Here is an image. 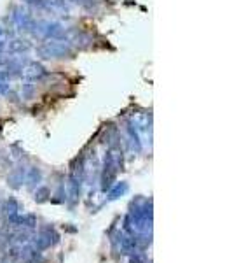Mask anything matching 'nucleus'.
Segmentation results:
<instances>
[{"label": "nucleus", "mask_w": 232, "mask_h": 263, "mask_svg": "<svg viewBox=\"0 0 232 263\" xmlns=\"http://www.w3.org/2000/svg\"><path fill=\"white\" fill-rule=\"evenodd\" d=\"M37 56L42 60H58V58H72L73 46L68 40H47L37 46Z\"/></svg>", "instance_id": "obj_1"}, {"label": "nucleus", "mask_w": 232, "mask_h": 263, "mask_svg": "<svg viewBox=\"0 0 232 263\" xmlns=\"http://www.w3.org/2000/svg\"><path fill=\"white\" fill-rule=\"evenodd\" d=\"M11 20H13L14 26H16L19 32H30V30H32V26H34V23H35L32 13H30L28 9L23 7V5H18V7H14Z\"/></svg>", "instance_id": "obj_2"}, {"label": "nucleus", "mask_w": 232, "mask_h": 263, "mask_svg": "<svg viewBox=\"0 0 232 263\" xmlns=\"http://www.w3.org/2000/svg\"><path fill=\"white\" fill-rule=\"evenodd\" d=\"M46 76H47L46 67L42 63H38V61H28L21 74V78H25L26 81H40Z\"/></svg>", "instance_id": "obj_3"}, {"label": "nucleus", "mask_w": 232, "mask_h": 263, "mask_svg": "<svg viewBox=\"0 0 232 263\" xmlns=\"http://www.w3.org/2000/svg\"><path fill=\"white\" fill-rule=\"evenodd\" d=\"M32 48H34V46H32V42H30V40L13 37V39L7 40L5 53H7V55H25V53H28Z\"/></svg>", "instance_id": "obj_4"}, {"label": "nucleus", "mask_w": 232, "mask_h": 263, "mask_svg": "<svg viewBox=\"0 0 232 263\" xmlns=\"http://www.w3.org/2000/svg\"><path fill=\"white\" fill-rule=\"evenodd\" d=\"M35 91H37L35 84H32V81H26L25 84H23V86H21V99H25V100L34 99Z\"/></svg>", "instance_id": "obj_5"}, {"label": "nucleus", "mask_w": 232, "mask_h": 263, "mask_svg": "<svg viewBox=\"0 0 232 263\" xmlns=\"http://www.w3.org/2000/svg\"><path fill=\"white\" fill-rule=\"evenodd\" d=\"M9 91H11V82L0 81V95H9Z\"/></svg>", "instance_id": "obj_6"}, {"label": "nucleus", "mask_w": 232, "mask_h": 263, "mask_svg": "<svg viewBox=\"0 0 232 263\" xmlns=\"http://www.w3.org/2000/svg\"><path fill=\"white\" fill-rule=\"evenodd\" d=\"M68 2H73V4H80V5H82L86 0H68Z\"/></svg>", "instance_id": "obj_7"}]
</instances>
